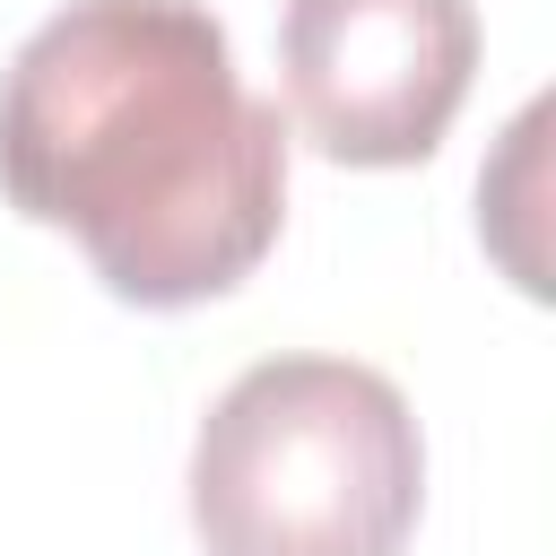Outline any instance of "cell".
Returning a JSON list of instances; mask_svg holds the SVG:
<instances>
[{
    "mask_svg": "<svg viewBox=\"0 0 556 556\" xmlns=\"http://www.w3.org/2000/svg\"><path fill=\"white\" fill-rule=\"evenodd\" d=\"M287 104L339 165H426L478 78L469 0H287Z\"/></svg>",
    "mask_w": 556,
    "mask_h": 556,
    "instance_id": "cell-3",
    "label": "cell"
},
{
    "mask_svg": "<svg viewBox=\"0 0 556 556\" xmlns=\"http://www.w3.org/2000/svg\"><path fill=\"white\" fill-rule=\"evenodd\" d=\"M0 191L148 313L243 287L287 217V113L200 0H61L0 70Z\"/></svg>",
    "mask_w": 556,
    "mask_h": 556,
    "instance_id": "cell-1",
    "label": "cell"
},
{
    "mask_svg": "<svg viewBox=\"0 0 556 556\" xmlns=\"http://www.w3.org/2000/svg\"><path fill=\"white\" fill-rule=\"evenodd\" d=\"M426 513V434L356 356L243 365L191 443L208 556H400Z\"/></svg>",
    "mask_w": 556,
    "mask_h": 556,
    "instance_id": "cell-2",
    "label": "cell"
}]
</instances>
